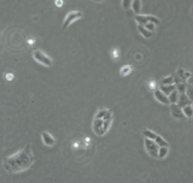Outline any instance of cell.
Returning <instances> with one entry per match:
<instances>
[{
  "instance_id": "cell-1",
  "label": "cell",
  "mask_w": 193,
  "mask_h": 183,
  "mask_svg": "<svg viewBox=\"0 0 193 183\" xmlns=\"http://www.w3.org/2000/svg\"><path fill=\"white\" fill-rule=\"evenodd\" d=\"M34 160H35V157L33 155L31 147H30V145H27L21 152L11 155V157L4 158L2 166L7 172L17 173V172L29 169L33 165Z\"/></svg>"
},
{
  "instance_id": "cell-2",
  "label": "cell",
  "mask_w": 193,
  "mask_h": 183,
  "mask_svg": "<svg viewBox=\"0 0 193 183\" xmlns=\"http://www.w3.org/2000/svg\"><path fill=\"white\" fill-rule=\"evenodd\" d=\"M33 57H34V59L38 62V63H40V64H42L43 66H51L52 65V59L50 58L48 56H46L42 51H40V50H35L34 51V53H33Z\"/></svg>"
},
{
  "instance_id": "cell-3",
  "label": "cell",
  "mask_w": 193,
  "mask_h": 183,
  "mask_svg": "<svg viewBox=\"0 0 193 183\" xmlns=\"http://www.w3.org/2000/svg\"><path fill=\"white\" fill-rule=\"evenodd\" d=\"M82 17V12L81 11H71L65 16L64 23H63V29H67V27H69L72 22H75L76 19Z\"/></svg>"
},
{
  "instance_id": "cell-4",
  "label": "cell",
  "mask_w": 193,
  "mask_h": 183,
  "mask_svg": "<svg viewBox=\"0 0 193 183\" xmlns=\"http://www.w3.org/2000/svg\"><path fill=\"white\" fill-rule=\"evenodd\" d=\"M145 148L146 151L149 152V154L153 157V158H157L158 157V145L154 143V141L149 140V139H145Z\"/></svg>"
},
{
  "instance_id": "cell-5",
  "label": "cell",
  "mask_w": 193,
  "mask_h": 183,
  "mask_svg": "<svg viewBox=\"0 0 193 183\" xmlns=\"http://www.w3.org/2000/svg\"><path fill=\"white\" fill-rule=\"evenodd\" d=\"M169 106H170L171 116H173L174 118H176V119H185V118H186V117L183 116V113H182V109H180L176 104H170Z\"/></svg>"
},
{
  "instance_id": "cell-6",
  "label": "cell",
  "mask_w": 193,
  "mask_h": 183,
  "mask_svg": "<svg viewBox=\"0 0 193 183\" xmlns=\"http://www.w3.org/2000/svg\"><path fill=\"white\" fill-rule=\"evenodd\" d=\"M41 137H42V142H43L46 146H55V139L50 134V133H47V131H42Z\"/></svg>"
},
{
  "instance_id": "cell-7",
  "label": "cell",
  "mask_w": 193,
  "mask_h": 183,
  "mask_svg": "<svg viewBox=\"0 0 193 183\" xmlns=\"http://www.w3.org/2000/svg\"><path fill=\"white\" fill-rule=\"evenodd\" d=\"M191 104H192V101L187 98L186 94H179V98H178V101H176V105L179 106L180 109H182V107H185V106H188V105H191Z\"/></svg>"
},
{
  "instance_id": "cell-8",
  "label": "cell",
  "mask_w": 193,
  "mask_h": 183,
  "mask_svg": "<svg viewBox=\"0 0 193 183\" xmlns=\"http://www.w3.org/2000/svg\"><path fill=\"white\" fill-rule=\"evenodd\" d=\"M154 99H156L157 101H159L161 104L170 105V102H169V100H168V97L164 95L159 89H156V90H154Z\"/></svg>"
},
{
  "instance_id": "cell-9",
  "label": "cell",
  "mask_w": 193,
  "mask_h": 183,
  "mask_svg": "<svg viewBox=\"0 0 193 183\" xmlns=\"http://www.w3.org/2000/svg\"><path fill=\"white\" fill-rule=\"evenodd\" d=\"M176 77H179L182 82H186V80L192 77V74L190 71L185 70V69H178L176 70Z\"/></svg>"
},
{
  "instance_id": "cell-10",
  "label": "cell",
  "mask_w": 193,
  "mask_h": 183,
  "mask_svg": "<svg viewBox=\"0 0 193 183\" xmlns=\"http://www.w3.org/2000/svg\"><path fill=\"white\" fill-rule=\"evenodd\" d=\"M101 125H103V119L94 118V121H93V131L96 133V135H99V136L104 135L103 131H101Z\"/></svg>"
},
{
  "instance_id": "cell-11",
  "label": "cell",
  "mask_w": 193,
  "mask_h": 183,
  "mask_svg": "<svg viewBox=\"0 0 193 183\" xmlns=\"http://www.w3.org/2000/svg\"><path fill=\"white\" fill-rule=\"evenodd\" d=\"M159 90H161V92H162L164 95H166V97H168V95H169L171 92H174V90H175V86H174V85L161 86V87H159Z\"/></svg>"
},
{
  "instance_id": "cell-12",
  "label": "cell",
  "mask_w": 193,
  "mask_h": 183,
  "mask_svg": "<svg viewBox=\"0 0 193 183\" xmlns=\"http://www.w3.org/2000/svg\"><path fill=\"white\" fill-rule=\"evenodd\" d=\"M138 31L144 38H152V35H153V33L149 31L147 29H145V27H142V26H138Z\"/></svg>"
},
{
  "instance_id": "cell-13",
  "label": "cell",
  "mask_w": 193,
  "mask_h": 183,
  "mask_svg": "<svg viewBox=\"0 0 193 183\" xmlns=\"http://www.w3.org/2000/svg\"><path fill=\"white\" fill-rule=\"evenodd\" d=\"M130 6H132V10L138 14L140 12V10H141V1L140 0H134V1H132Z\"/></svg>"
},
{
  "instance_id": "cell-14",
  "label": "cell",
  "mask_w": 193,
  "mask_h": 183,
  "mask_svg": "<svg viewBox=\"0 0 193 183\" xmlns=\"http://www.w3.org/2000/svg\"><path fill=\"white\" fill-rule=\"evenodd\" d=\"M182 113H183V116H185V117H187V118H192V116H193L192 106H191V105H188V106L182 107Z\"/></svg>"
},
{
  "instance_id": "cell-15",
  "label": "cell",
  "mask_w": 193,
  "mask_h": 183,
  "mask_svg": "<svg viewBox=\"0 0 193 183\" xmlns=\"http://www.w3.org/2000/svg\"><path fill=\"white\" fill-rule=\"evenodd\" d=\"M175 86V90L179 93V94H185L186 93V82H180Z\"/></svg>"
},
{
  "instance_id": "cell-16",
  "label": "cell",
  "mask_w": 193,
  "mask_h": 183,
  "mask_svg": "<svg viewBox=\"0 0 193 183\" xmlns=\"http://www.w3.org/2000/svg\"><path fill=\"white\" fill-rule=\"evenodd\" d=\"M153 141H154V143L158 145V147H168V142H166L163 137H161L159 135H157L156 139H154Z\"/></svg>"
},
{
  "instance_id": "cell-17",
  "label": "cell",
  "mask_w": 193,
  "mask_h": 183,
  "mask_svg": "<svg viewBox=\"0 0 193 183\" xmlns=\"http://www.w3.org/2000/svg\"><path fill=\"white\" fill-rule=\"evenodd\" d=\"M178 98H179V93H178L176 90L171 92V93L168 95V100H169V102H170V104H176Z\"/></svg>"
},
{
  "instance_id": "cell-18",
  "label": "cell",
  "mask_w": 193,
  "mask_h": 183,
  "mask_svg": "<svg viewBox=\"0 0 193 183\" xmlns=\"http://www.w3.org/2000/svg\"><path fill=\"white\" fill-rule=\"evenodd\" d=\"M144 136H145V139H149V140H154L156 139V136H157V134H154L153 131H151L150 129H145L144 130Z\"/></svg>"
},
{
  "instance_id": "cell-19",
  "label": "cell",
  "mask_w": 193,
  "mask_h": 183,
  "mask_svg": "<svg viewBox=\"0 0 193 183\" xmlns=\"http://www.w3.org/2000/svg\"><path fill=\"white\" fill-rule=\"evenodd\" d=\"M111 122H112V119H106V121H103V125H101V131H103V134L108 133V130L110 129Z\"/></svg>"
},
{
  "instance_id": "cell-20",
  "label": "cell",
  "mask_w": 193,
  "mask_h": 183,
  "mask_svg": "<svg viewBox=\"0 0 193 183\" xmlns=\"http://www.w3.org/2000/svg\"><path fill=\"white\" fill-rule=\"evenodd\" d=\"M169 85H174V80H173V76H168L161 80V86H169Z\"/></svg>"
},
{
  "instance_id": "cell-21",
  "label": "cell",
  "mask_w": 193,
  "mask_h": 183,
  "mask_svg": "<svg viewBox=\"0 0 193 183\" xmlns=\"http://www.w3.org/2000/svg\"><path fill=\"white\" fill-rule=\"evenodd\" d=\"M166 154H168V147H159L158 148V157L157 158L163 159L166 157Z\"/></svg>"
},
{
  "instance_id": "cell-22",
  "label": "cell",
  "mask_w": 193,
  "mask_h": 183,
  "mask_svg": "<svg viewBox=\"0 0 193 183\" xmlns=\"http://www.w3.org/2000/svg\"><path fill=\"white\" fill-rule=\"evenodd\" d=\"M132 72V66L130 65H123L122 68H121V75L122 76H127V75H129Z\"/></svg>"
},
{
  "instance_id": "cell-23",
  "label": "cell",
  "mask_w": 193,
  "mask_h": 183,
  "mask_svg": "<svg viewBox=\"0 0 193 183\" xmlns=\"http://www.w3.org/2000/svg\"><path fill=\"white\" fill-rule=\"evenodd\" d=\"M108 112V110H105V109H101V110H99L96 114V119H103L104 117H105V114Z\"/></svg>"
},
{
  "instance_id": "cell-24",
  "label": "cell",
  "mask_w": 193,
  "mask_h": 183,
  "mask_svg": "<svg viewBox=\"0 0 193 183\" xmlns=\"http://www.w3.org/2000/svg\"><path fill=\"white\" fill-rule=\"evenodd\" d=\"M144 27H145V29H147L149 31H151V33H153V30H154V24H152V23H146Z\"/></svg>"
},
{
  "instance_id": "cell-25",
  "label": "cell",
  "mask_w": 193,
  "mask_h": 183,
  "mask_svg": "<svg viewBox=\"0 0 193 183\" xmlns=\"http://www.w3.org/2000/svg\"><path fill=\"white\" fill-rule=\"evenodd\" d=\"M130 4H132V2H130V1H128V0H123V1H122V6H123L124 9L129 7V6H130Z\"/></svg>"
},
{
  "instance_id": "cell-26",
  "label": "cell",
  "mask_w": 193,
  "mask_h": 183,
  "mask_svg": "<svg viewBox=\"0 0 193 183\" xmlns=\"http://www.w3.org/2000/svg\"><path fill=\"white\" fill-rule=\"evenodd\" d=\"M6 80L7 81H12L14 80V75L12 74H6Z\"/></svg>"
},
{
  "instance_id": "cell-27",
  "label": "cell",
  "mask_w": 193,
  "mask_h": 183,
  "mask_svg": "<svg viewBox=\"0 0 193 183\" xmlns=\"http://www.w3.org/2000/svg\"><path fill=\"white\" fill-rule=\"evenodd\" d=\"M150 88H151V89L156 88V82H151V83H150Z\"/></svg>"
},
{
  "instance_id": "cell-28",
  "label": "cell",
  "mask_w": 193,
  "mask_h": 183,
  "mask_svg": "<svg viewBox=\"0 0 193 183\" xmlns=\"http://www.w3.org/2000/svg\"><path fill=\"white\" fill-rule=\"evenodd\" d=\"M55 5H57V6H62L63 2H62V1H55Z\"/></svg>"
}]
</instances>
